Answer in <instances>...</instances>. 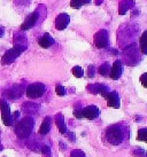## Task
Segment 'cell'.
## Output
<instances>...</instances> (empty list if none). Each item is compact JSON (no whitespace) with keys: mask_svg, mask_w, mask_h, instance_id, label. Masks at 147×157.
<instances>
[{"mask_svg":"<svg viewBox=\"0 0 147 157\" xmlns=\"http://www.w3.org/2000/svg\"><path fill=\"white\" fill-rule=\"evenodd\" d=\"M124 136H125V132L121 125H113L106 130V139L112 144H122Z\"/></svg>","mask_w":147,"mask_h":157,"instance_id":"cell-1","label":"cell"},{"mask_svg":"<svg viewBox=\"0 0 147 157\" xmlns=\"http://www.w3.org/2000/svg\"><path fill=\"white\" fill-rule=\"evenodd\" d=\"M34 128V119L31 117H26L15 125V133L20 139H24L30 135Z\"/></svg>","mask_w":147,"mask_h":157,"instance_id":"cell-2","label":"cell"},{"mask_svg":"<svg viewBox=\"0 0 147 157\" xmlns=\"http://www.w3.org/2000/svg\"><path fill=\"white\" fill-rule=\"evenodd\" d=\"M26 47L23 46V45H20V44L15 45L13 48L8 49L4 54V56L1 59V64H10L12 62H14L21 55V53H23V51H26Z\"/></svg>","mask_w":147,"mask_h":157,"instance_id":"cell-3","label":"cell"},{"mask_svg":"<svg viewBox=\"0 0 147 157\" xmlns=\"http://www.w3.org/2000/svg\"><path fill=\"white\" fill-rule=\"evenodd\" d=\"M45 85L42 83H35L31 84L26 88V96L30 99H37L40 98L45 93Z\"/></svg>","mask_w":147,"mask_h":157,"instance_id":"cell-4","label":"cell"},{"mask_svg":"<svg viewBox=\"0 0 147 157\" xmlns=\"http://www.w3.org/2000/svg\"><path fill=\"white\" fill-rule=\"evenodd\" d=\"M0 111H1V118L6 126H10L13 124V116L10 113L8 103L5 100L0 101Z\"/></svg>","mask_w":147,"mask_h":157,"instance_id":"cell-5","label":"cell"},{"mask_svg":"<svg viewBox=\"0 0 147 157\" xmlns=\"http://www.w3.org/2000/svg\"><path fill=\"white\" fill-rule=\"evenodd\" d=\"M94 44L98 48H105L108 45V32H107V30H100L95 33Z\"/></svg>","mask_w":147,"mask_h":157,"instance_id":"cell-6","label":"cell"},{"mask_svg":"<svg viewBox=\"0 0 147 157\" xmlns=\"http://www.w3.org/2000/svg\"><path fill=\"white\" fill-rule=\"evenodd\" d=\"M83 111V117L87 118V119H90V121H93L95 118L99 117V108L97 107V105H87L85 107L84 109H82Z\"/></svg>","mask_w":147,"mask_h":157,"instance_id":"cell-7","label":"cell"},{"mask_svg":"<svg viewBox=\"0 0 147 157\" xmlns=\"http://www.w3.org/2000/svg\"><path fill=\"white\" fill-rule=\"evenodd\" d=\"M122 72H123V64L120 60H116V61L113 63L112 68H110V72H109V76L113 80H117L122 76Z\"/></svg>","mask_w":147,"mask_h":157,"instance_id":"cell-8","label":"cell"},{"mask_svg":"<svg viewBox=\"0 0 147 157\" xmlns=\"http://www.w3.org/2000/svg\"><path fill=\"white\" fill-rule=\"evenodd\" d=\"M105 99L107 100V105H108V107H112V108H120V105H121V100H120V96H118V94H117V92L109 91L108 94L105 96Z\"/></svg>","mask_w":147,"mask_h":157,"instance_id":"cell-9","label":"cell"},{"mask_svg":"<svg viewBox=\"0 0 147 157\" xmlns=\"http://www.w3.org/2000/svg\"><path fill=\"white\" fill-rule=\"evenodd\" d=\"M69 16L67 14H60L55 18V28L58 30H63L69 24Z\"/></svg>","mask_w":147,"mask_h":157,"instance_id":"cell-10","label":"cell"},{"mask_svg":"<svg viewBox=\"0 0 147 157\" xmlns=\"http://www.w3.org/2000/svg\"><path fill=\"white\" fill-rule=\"evenodd\" d=\"M37 18H38V13L37 12L30 14L28 16V18L24 21V23L21 25V29L22 30H29V29H31L36 24V22H37Z\"/></svg>","mask_w":147,"mask_h":157,"instance_id":"cell-11","label":"cell"},{"mask_svg":"<svg viewBox=\"0 0 147 157\" xmlns=\"http://www.w3.org/2000/svg\"><path fill=\"white\" fill-rule=\"evenodd\" d=\"M38 44H39L40 47L48 48L54 44V39H53L52 37L48 35V33H45L43 37H40V38L38 39Z\"/></svg>","mask_w":147,"mask_h":157,"instance_id":"cell-12","label":"cell"},{"mask_svg":"<svg viewBox=\"0 0 147 157\" xmlns=\"http://www.w3.org/2000/svg\"><path fill=\"white\" fill-rule=\"evenodd\" d=\"M55 123H56L58 128H59V131H60V133H62V134H67V133H68V132H67L66 124H65V118H63V116H62L61 113H58L55 116Z\"/></svg>","mask_w":147,"mask_h":157,"instance_id":"cell-13","label":"cell"},{"mask_svg":"<svg viewBox=\"0 0 147 157\" xmlns=\"http://www.w3.org/2000/svg\"><path fill=\"white\" fill-rule=\"evenodd\" d=\"M51 117H46L42 123V125L39 127V134L40 135H46L51 130Z\"/></svg>","mask_w":147,"mask_h":157,"instance_id":"cell-14","label":"cell"},{"mask_svg":"<svg viewBox=\"0 0 147 157\" xmlns=\"http://www.w3.org/2000/svg\"><path fill=\"white\" fill-rule=\"evenodd\" d=\"M140 49H141V53L143 54H147V30L144 31V33L140 37Z\"/></svg>","mask_w":147,"mask_h":157,"instance_id":"cell-15","label":"cell"},{"mask_svg":"<svg viewBox=\"0 0 147 157\" xmlns=\"http://www.w3.org/2000/svg\"><path fill=\"white\" fill-rule=\"evenodd\" d=\"M91 0H71L70 1V7L74 9H78L81 8L83 5L89 4Z\"/></svg>","mask_w":147,"mask_h":157,"instance_id":"cell-16","label":"cell"},{"mask_svg":"<svg viewBox=\"0 0 147 157\" xmlns=\"http://www.w3.org/2000/svg\"><path fill=\"white\" fill-rule=\"evenodd\" d=\"M98 72H99L101 76H109V72H110V66H109V63H104V64H101L99 67V69H98Z\"/></svg>","mask_w":147,"mask_h":157,"instance_id":"cell-17","label":"cell"},{"mask_svg":"<svg viewBox=\"0 0 147 157\" xmlns=\"http://www.w3.org/2000/svg\"><path fill=\"white\" fill-rule=\"evenodd\" d=\"M108 92L109 88L106 85H104V84H97V94H101L105 98L108 94Z\"/></svg>","mask_w":147,"mask_h":157,"instance_id":"cell-18","label":"cell"},{"mask_svg":"<svg viewBox=\"0 0 147 157\" xmlns=\"http://www.w3.org/2000/svg\"><path fill=\"white\" fill-rule=\"evenodd\" d=\"M8 95L10 99H18V98H20L21 96V90H18V86H15V87H13L12 90H9L8 92Z\"/></svg>","mask_w":147,"mask_h":157,"instance_id":"cell-19","label":"cell"},{"mask_svg":"<svg viewBox=\"0 0 147 157\" xmlns=\"http://www.w3.org/2000/svg\"><path fill=\"white\" fill-rule=\"evenodd\" d=\"M137 140L147 142V128H140L139 130L138 134H137Z\"/></svg>","mask_w":147,"mask_h":157,"instance_id":"cell-20","label":"cell"},{"mask_svg":"<svg viewBox=\"0 0 147 157\" xmlns=\"http://www.w3.org/2000/svg\"><path fill=\"white\" fill-rule=\"evenodd\" d=\"M71 72H73V75L76 77V78H82L83 75H84V71H83V69L81 68V67H74L73 70H71Z\"/></svg>","mask_w":147,"mask_h":157,"instance_id":"cell-21","label":"cell"},{"mask_svg":"<svg viewBox=\"0 0 147 157\" xmlns=\"http://www.w3.org/2000/svg\"><path fill=\"white\" fill-rule=\"evenodd\" d=\"M133 155L136 157H146V151L141 148H136L133 149Z\"/></svg>","mask_w":147,"mask_h":157,"instance_id":"cell-22","label":"cell"},{"mask_svg":"<svg viewBox=\"0 0 147 157\" xmlns=\"http://www.w3.org/2000/svg\"><path fill=\"white\" fill-rule=\"evenodd\" d=\"M70 157H85V154L83 150H79V149H75L71 151L70 154Z\"/></svg>","mask_w":147,"mask_h":157,"instance_id":"cell-23","label":"cell"},{"mask_svg":"<svg viewBox=\"0 0 147 157\" xmlns=\"http://www.w3.org/2000/svg\"><path fill=\"white\" fill-rule=\"evenodd\" d=\"M55 92H56V94L60 96H63L66 93H67V92H66V88L63 87V86H61V85H58V86H56Z\"/></svg>","mask_w":147,"mask_h":157,"instance_id":"cell-24","label":"cell"},{"mask_svg":"<svg viewBox=\"0 0 147 157\" xmlns=\"http://www.w3.org/2000/svg\"><path fill=\"white\" fill-rule=\"evenodd\" d=\"M140 83H141V85H143L144 87L147 88V72H145V74H143L140 76Z\"/></svg>","mask_w":147,"mask_h":157,"instance_id":"cell-25","label":"cell"},{"mask_svg":"<svg viewBox=\"0 0 147 157\" xmlns=\"http://www.w3.org/2000/svg\"><path fill=\"white\" fill-rule=\"evenodd\" d=\"M42 153H43L44 155H46V156H50V155H51V149H50L48 146H43V147H42Z\"/></svg>","mask_w":147,"mask_h":157,"instance_id":"cell-26","label":"cell"},{"mask_svg":"<svg viewBox=\"0 0 147 157\" xmlns=\"http://www.w3.org/2000/svg\"><path fill=\"white\" fill-rule=\"evenodd\" d=\"M74 115H75V117L78 118V119L83 118V111H82V109H76L75 111H74Z\"/></svg>","mask_w":147,"mask_h":157,"instance_id":"cell-27","label":"cell"},{"mask_svg":"<svg viewBox=\"0 0 147 157\" xmlns=\"http://www.w3.org/2000/svg\"><path fill=\"white\" fill-rule=\"evenodd\" d=\"M87 76H89L90 78L94 76V67H93V66H90V67H89V72H87Z\"/></svg>","mask_w":147,"mask_h":157,"instance_id":"cell-28","label":"cell"},{"mask_svg":"<svg viewBox=\"0 0 147 157\" xmlns=\"http://www.w3.org/2000/svg\"><path fill=\"white\" fill-rule=\"evenodd\" d=\"M18 116H20V113L18 111H15V113H14V119H16V118H18Z\"/></svg>","mask_w":147,"mask_h":157,"instance_id":"cell-29","label":"cell"},{"mask_svg":"<svg viewBox=\"0 0 147 157\" xmlns=\"http://www.w3.org/2000/svg\"><path fill=\"white\" fill-rule=\"evenodd\" d=\"M2 36H4V29L0 28V37H2Z\"/></svg>","mask_w":147,"mask_h":157,"instance_id":"cell-30","label":"cell"}]
</instances>
